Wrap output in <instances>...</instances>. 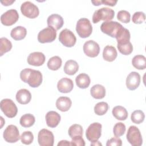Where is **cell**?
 I'll use <instances>...</instances> for the list:
<instances>
[{
	"label": "cell",
	"instance_id": "cell-1",
	"mask_svg": "<svg viewBox=\"0 0 146 146\" xmlns=\"http://www.w3.org/2000/svg\"><path fill=\"white\" fill-rule=\"evenodd\" d=\"M21 79L25 83L33 87H39L43 80L42 73L38 71L31 68H25L20 72Z\"/></svg>",
	"mask_w": 146,
	"mask_h": 146
},
{
	"label": "cell",
	"instance_id": "cell-2",
	"mask_svg": "<svg viewBox=\"0 0 146 146\" xmlns=\"http://www.w3.org/2000/svg\"><path fill=\"white\" fill-rule=\"evenodd\" d=\"M124 29V27L116 21H106L100 26L101 31L112 38H116Z\"/></svg>",
	"mask_w": 146,
	"mask_h": 146
},
{
	"label": "cell",
	"instance_id": "cell-3",
	"mask_svg": "<svg viewBox=\"0 0 146 146\" xmlns=\"http://www.w3.org/2000/svg\"><path fill=\"white\" fill-rule=\"evenodd\" d=\"M76 31L80 38H86L90 36L92 32V27L90 20L86 18L79 19L76 23Z\"/></svg>",
	"mask_w": 146,
	"mask_h": 146
},
{
	"label": "cell",
	"instance_id": "cell-4",
	"mask_svg": "<svg viewBox=\"0 0 146 146\" xmlns=\"http://www.w3.org/2000/svg\"><path fill=\"white\" fill-rule=\"evenodd\" d=\"M115 11L108 7H102L96 10L92 15V22L97 23L100 21H110L114 18Z\"/></svg>",
	"mask_w": 146,
	"mask_h": 146
},
{
	"label": "cell",
	"instance_id": "cell-5",
	"mask_svg": "<svg viewBox=\"0 0 146 146\" xmlns=\"http://www.w3.org/2000/svg\"><path fill=\"white\" fill-rule=\"evenodd\" d=\"M126 137L128 141L133 146H140L143 144V139L140 131L135 125H131L129 127Z\"/></svg>",
	"mask_w": 146,
	"mask_h": 146
},
{
	"label": "cell",
	"instance_id": "cell-6",
	"mask_svg": "<svg viewBox=\"0 0 146 146\" xmlns=\"http://www.w3.org/2000/svg\"><path fill=\"white\" fill-rule=\"evenodd\" d=\"M1 110L9 118L15 117L18 112V108L14 102L10 99H4L0 103Z\"/></svg>",
	"mask_w": 146,
	"mask_h": 146
},
{
	"label": "cell",
	"instance_id": "cell-7",
	"mask_svg": "<svg viewBox=\"0 0 146 146\" xmlns=\"http://www.w3.org/2000/svg\"><path fill=\"white\" fill-rule=\"evenodd\" d=\"M102 124L98 122L91 124L86 131V136L91 142L98 141L102 135Z\"/></svg>",
	"mask_w": 146,
	"mask_h": 146
},
{
	"label": "cell",
	"instance_id": "cell-8",
	"mask_svg": "<svg viewBox=\"0 0 146 146\" xmlns=\"http://www.w3.org/2000/svg\"><path fill=\"white\" fill-rule=\"evenodd\" d=\"M21 11L24 16L31 19L35 18L39 14L38 6L30 1H26L21 5Z\"/></svg>",
	"mask_w": 146,
	"mask_h": 146
},
{
	"label": "cell",
	"instance_id": "cell-9",
	"mask_svg": "<svg viewBox=\"0 0 146 146\" xmlns=\"http://www.w3.org/2000/svg\"><path fill=\"white\" fill-rule=\"evenodd\" d=\"M59 40L64 46L71 47L75 44L76 38L74 34L71 30L65 29L60 33Z\"/></svg>",
	"mask_w": 146,
	"mask_h": 146
},
{
	"label": "cell",
	"instance_id": "cell-10",
	"mask_svg": "<svg viewBox=\"0 0 146 146\" xmlns=\"http://www.w3.org/2000/svg\"><path fill=\"white\" fill-rule=\"evenodd\" d=\"M56 37V31L51 27H47L40 31L38 34V40L41 43L53 42Z\"/></svg>",
	"mask_w": 146,
	"mask_h": 146
},
{
	"label": "cell",
	"instance_id": "cell-11",
	"mask_svg": "<svg viewBox=\"0 0 146 146\" xmlns=\"http://www.w3.org/2000/svg\"><path fill=\"white\" fill-rule=\"evenodd\" d=\"M38 141L40 146H52L54 143L52 132L47 129H42L38 132Z\"/></svg>",
	"mask_w": 146,
	"mask_h": 146
},
{
	"label": "cell",
	"instance_id": "cell-12",
	"mask_svg": "<svg viewBox=\"0 0 146 146\" xmlns=\"http://www.w3.org/2000/svg\"><path fill=\"white\" fill-rule=\"evenodd\" d=\"M3 136L6 142L10 143L18 141L21 137L18 128L13 124L9 125L6 128L3 132Z\"/></svg>",
	"mask_w": 146,
	"mask_h": 146
},
{
	"label": "cell",
	"instance_id": "cell-13",
	"mask_svg": "<svg viewBox=\"0 0 146 146\" xmlns=\"http://www.w3.org/2000/svg\"><path fill=\"white\" fill-rule=\"evenodd\" d=\"M19 19L18 11L15 9H10L1 16V21L5 26H11L15 23Z\"/></svg>",
	"mask_w": 146,
	"mask_h": 146
},
{
	"label": "cell",
	"instance_id": "cell-14",
	"mask_svg": "<svg viewBox=\"0 0 146 146\" xmlns=\"http://www.w3.org/2000/svg\"><path fill=\"white\" fill-rule=\"evenodd\" d=\"M83 51L84 54L91 58L97 56L100 52V47L98 43L92 40H89L83 44Z\"/></svg>",
	"mask_w": 146,
	"mask_h": 146
},
{
	"label": "cell",
	"instance_id": "cell-15",
	"mask_svg": "<svg viewBox=\"0 0 146 146\" xmlns=\"http://www.w3.org/2000/svg\"><path fill=\"white\" fill-rule=\"evenodd\" d=\"M140 83V75L135 71H132L128 74L126 79V86L129 90H136Z\"/></svg>",
	"mask_w": 146,
	"mask_h": 146
},
{
	"label": "cell",
	"instance_id": "cell-16",
	"mask_svg": "<svg viewBox=\"0 0 146 146\" xmlns=\"http://www.w3.org/2000/svg\"><path fill=\"white\" fill-rule=\"evenodd\" d=\"M45 55L41 52H34L27 57V63L31 66H40L45 62Z\"/></svg>",
	"mask_w": 146,
	"mask_h": 146
},
{
	"label": "cell",
	"instance_id": "cell-17",
	"mask_svg": "<svg viewBox=\"0 0 146 146\" xmlns=\"http://www.w3.org/2000/svg\"><path fill=\"white\" fill-rule=\"evenodd\" d=\"M47 23L48 27H51L56 31L59 30L63 26L64 21L60 15L53 14L48 17Z\"/></svg>",
	"mask_w": 146,
	"mask_h": 146
},
{
	"label": "cell",
	"instance_id": "cell-18",
	"mask_svg": "<svg viewBox=\"0 0 146 146\" xmlns=\"http://www.w3.org/2000/svg\"><path fill=\"white\" fill-rule=\"evenodd\" d=\"M45 119L48 127L50 128H55L59 124L61 117L58 112L54 111H50L46 113Z\"/></svg>",
	"mask_w": 146,
	"mask_h": 146
},
{
	"label": "cell",
	"instance_id": "cell-19",
	"mask_svg": "<svg viewBox=\"0 0 146 146\" xmlns=\"http://www.w3.org/2000/svg\"><path fill=\"white\" fill-rule=\"evenodd\" d=\"M57 88L58 91L62 93H68L73 89L74 83L71 79L63 78L58 82Z\"/></svg>",
	"mask_w": 146,
	"mask_h": 146
},
{
	"label": "cell",
	"instance_id": "cell-20",
	"mask_svg": "<svg viewBox=\"0 0 146 146\" xmlns=\"http://www.w3.org/2000/svg\"><path fill=\"white\" fill-rule=\"evenodd\" d=\"M16 100L21 104H26L29 103L31 99V94L30 92L26 89H21L16 94Z\"/></svg>",
	"mask_w": 146,
	"mask_h": 146
},
{
	"label": "cell",
	"instance_id": "cell-21",
	"mask_svg": "<svg viewBox=\"0 0 146 146\" xmlns=\"http://www.w3.org/2000/svg\"><path fill=\"white\" fill-rule=\"evenodd\" d=\"M72 105L70 98L66 96H60L56 101V108L62 112H66L69 110Z\"/></svg>",
	"mask_w": 146,
	"mask_h": 146
},
{
	"label": "cell",
	"instance_id": "cell-22",
	"mask_svg": "<svg viewBox=\"0 0 146 146\" xmlns=\"http://www.w3.org/2000/svg\"><path fill=\"white\" fill-rule=\"evenodd\" d=\"M117 56V52L115 47L112 46H106L103 51V58L107 62L113 61Z\"/></svg>",
	"mask_w": 146,
	"mask_h": 146
},
{
	"label": "cell",
	"instance_id": "cell-23",
	"mask_svg": "<svg viewBox=\"0 0 146 146\" xmlns=\"http://www.w3.org/2000/svg\"><path fill=\"white\" fill-rule=\"evenodd\" d=\"M90 94L96 99H103L106 95L105 87L101 84H95L91 88Z\"/></svg>",
	"mask_w": 146,
	"mask_h": 146
},
{
	"label": "cell",
	"instance_id": "cell-24",
	"mask_svg": "<svg viewBox=\"0 0 146 146\" xmlns=\"http://www.w3.org/2000/svg\"><path fill=\"white\" fill-rule=\"evenodd\" d=\"M27 34V30L23 26H17L13 29L10 33V35L15 40H20L24 39Z\"/></svg>",
	"mask_w": 146,
	"mask_h": 146
},
{
	"label": "cell",
	"instance_id": "cell-25",
	"mask_svg": "<svg viewBox=\"0 0 146 146\" xmlns=\"http://www.w3.org/2000/svg\"><path fill=\"white\" fill-rule=\"evenodd\" d=\"M75 82L78 87L80 88L84 89L90 86L91 80L90 76L87 74L85 73H82L76 77Z\"/></svg>",
	"mask_w": 146,
	"mask_h": 146
},
{
	"label": "cell",
	"instance_id": "cell-26",
	"mask_svg": "<svg viewBox=\"0 0 146 146\" xmlns=\"http://www.w3.org/2000/svg\"><path fill=\"white\" fill-rule=\"evenodd\" d=\"M63 70L66 74L73 75L78 71L79 65L75 60H68L65 63Z\"/></svg>",
	"mask_w": 146,
	"mask_h": 146
},
{
	"label": "cell",
	"instance_id": "cell-27",
	"mask_svg": "<svg viewBox=\"0 0 146 146\" xmlns=\"http://www.w3.org/2000/svg\"><path fill=\"white\" fill-rule=\"evenodd\" d=\"M113 116L117 120H125L128 117V112L127 110L121 106L115 107L112 111Z\"/></svg>",
	"mask_w": 146,
	"mask_h": 146
},
{
	"label": "cell",
	"instance_id": "cell-28",
	"mask_svg": "<svg viewBox=\"0 0 146 146\" xmlns=\"http://www.w3.org/2000/svg\"><path fill=\"white\" fill-rule=\"evenodd\" d=\"M133 66L138 70H144L146 68V58L144 55H137L132 60Z\"/></svg>",
	"mask_w": 146,
	"mask_h": 146
},
{
	"label": "cell",
	"instance_id": "cell-29",
	"mask_svg": "<svg viewBox=\"0 0 146 146\" xmlns=\"http://www.w3.org/2000/svg\"><path fill=\"white\" fill-rule=\"evenodd\" d=\"M35 121V119L34 115L31 113H26L21 116L19 120V123L21 126L25 128H29L34 125Z\"/></svg>",
	"mask_w": 146,
	"mask_h": 146
},
{
	"label": "cell",
	"instance_id": "cell-30",
	"mask_svg": "<svg viewBox=\"0 0 146 146\" xmlns=\"http://www.w3.org/2000/svg\"><path fill=\"white\" fill-rule=\"evenodd\" d=\"M130 33L129 30L124 27L121 31L116 37L117 44H123L127 43L130 40Z\"/></svg>",
	"mask_w": 146,
	"mask_h": 146
},
{
	"label": "cell",
	"instance_id": "cell-31",
	"mask_svg": "<svg viewBox=\"0 0 146 146\" xmlns=\"http://www.w3.org/2000/svg\"><path fill=\"white\" fill-rule=\"evenodd\" d=\"M62 63V59L58 56H54L48 60L47 62V67L51 70L56 71L60 68Z\"/></svg>",
	"mask_w": 146,
	"mask_h": 146
},
{
	"label": "cell",
	"instance_id": "cell-32",
	"mask_svg": "<svg viewBox=\"0 0 146 146\" xmlns=\"http://www.w3.org/2000/svg\"><path fill=\"white\" fill-rule=\"evenodd\" d=\"M11 48L12 43L8 39L4 37L0 39V56L10 51Z\"/></svg>",
	"mask_w": 146,
	"mask_h": 146
},
{
	"label": "cell",
	"instance_id": "cell-33",
	"mask_svg": "<svg viewBox=\"0 0 146 146\" xmlns=\"http://www.w3.org/2000/svg\"><path fill=\"white\" fill-rule=\"evenodd\" d=\"M83 131V130L82 127L80 125L75 124L70 127L68 131V133L70 137L72 139L75 136H82Z\"/></svg>",
	"mask_w": 146,
	"mask_h": 146
},
{
	"label": "cell",
	"instance_id": "cell-34",
	"mask_svg": "<svg viewBox=\"0 0 146 146\" xmlns=\"http://www.w3.org/2000/svg\"><path fill=\"white\" fill-rule=\"evenodd\" d=\"M108 110V104L104 102L98 103L94 107L95 113L99 116L104 115Z\"/></svg>",
	"mask_w": 146,
	"mask_h": 146
},
{
	"label": "cell",
	"instance_id": "cell-35",
	"mask_svg": "<svg viewBox=\"0 0 146 146\" xmlns=\"http://www.w3.org/2000/svg\"><path fill=\"white\" fill-rule=\"evenodd\" d=\"M131 119L133 123L139 124L144 120L145 115L142 111L136 110L132 113Z\"/></svg>",
	"mask_w": 146,
	"mask_h": 146
},
{
	"label": "cell",
	"instance_id": "cell-36",
	"mask_svg": "<svg viewBox=\"0 0 146 146\" xmlns=\"http://www.w3.org/2000/svg\"><path fill=\"white\" fill-rule=\"evenodd\" d=\"M117 47L119 51V52L125 55H129L132 53L133 51V46L132 43L129 42L127 43L123 44H117Z\"/></svg>",
	"mask_w": 146,
	"mask_h": 146
},
{
	"label": "cell",
	"instance_id": "cell-37",
	"mask_svg": "<svg viewBox=\"0 0 146 146\" xmlns=\"http://www.w3.org/2000/svg\"><path fill=\"white\" fill-rule=\"evenodd\" d=\"M126 127L124 123L119 122L115 124L113 128V132L116 137H120L123 135L125 132Z\"/></svg>",
	"mask_w": 146,
	"mask_h": 146
},
{
	"label": "cell",
	"instance_id": "cell-38",
	"mask_svg": "<svg viewBox=\"0 0 146 146\" xmlns=\"http://www.w3.org/2000/svg\"><path fill=\"white\" fill-rule=\"evenodd\" d=\"M20 139L23 144L29 145L33 141L34 135L30 131H25L22 133Z\"/></svg>",
	"mask_w": 146,
	"mask_h": 146
},
{
	"label": "cell",
	"instance_id": "cell-39",
	"mask_svg": "<svg viewBox=\"0 0 146 146\" xmlns=\"http://www.w3.org/2000/svg\"><path fill=\"white\" fill-rule=\"evenodd\" d=\"M117 18L119 21L123 23H127L130 22L131 14L126 10H120L117 13Z\"/></svg>",
	"mask_w": 146,
	"mask_h": 146
},
{
	"label": "cell",
	"instance_id": "cell-40",
	"mask_svg": "<svg viewBox=\"0 0 146 146\" xmlns=\"http://www.w3.org/2000/svg\"><path fill=\"white\" fill-rule=\"evenodd\" d=\"M145 20V15L143 12L137 11L135 12L132 18V22L135 24H141Z\"/></svg>",
	"mask_w": 146,
	"mask_h": 146
},
{
	"label": "cell",
	"instance_id": "cell-41",
	"mask_svg": "<svg viewBox=\"0 0 146 146\" xmlns=\"http://www.w3.org/2000/svg\"><path fill=\"white\" fill-rule=\"evenodd\" d=\"M71 145L74 146H84L85 141L82 136H75L72 138V140L70 141Z\"/></svg>",
	"mask_w": 146,
	"mask_h": 146
},
{
	"label": "cell",
	"instance_id": "cell-42",
	"mask_svg": "<svg viewBox=\"0 0 146 146\" xmlns=\"http://www.w3.org/2000/svg\"><path fill=\"white\" fill-rule=\"evenodd\" d=\"M121 145H122V141L118 137H113L110 140H108L106 143L107 146H112V145L121 146Z\"/></svg>",
	"mask_w": 146,
	"mask_h": 146
},
{
	"label": "cell",
	"instance_id": "cell-43",
	"mask_svg": "<svg viewBox=\"0 0 146 146\" xmlns=\"http://www.w3.org/2000/svg\"><path fill=\"white\" fill-rule=\"evenodd\" d=\"M101 2H102V3L105 5H108L110 6H114L117 3V1H113V0H102L101 1Z\"/></svg>",
	"mask_w": 146,
	"mask_h": 146
},
{
	"label": "cell",
	"instance_id": "cell-44",
	"mask_svg": "<svg viewBox=\"0 0 146 146\" xmlns=\"http://www.w3.org/2000/svg\"><path fill=\"white\" fill-rule=\"evenodd\" d=\"M58 145H71V143L67 140H61L58 143Z\"/></svg>",
	"mask_w": 146,
	"mask_h": 146
},
{
	"label": "cell",
	"instance_id": "cell-45",
	"mask_svg": "<svg viewBox=\"0 0 146 146\" xmlns=\"http://www.w3.org/2000/svg\"><path fill=\"white\" fill-rule=\"evenodd\" d=\"M15 1H1V3L3 4L4 6H9L11 5L13 3H14Z\"/></svg>",
	"mask_w": 146,
	"mask_h": 146
},
{
	"label": "cell",
	"instance_id": "cell-46",
	"mask_svg": "<svg viewBox=\"0 0 146 146\" xmlns=\"http://www.w3.org/2000/svg\"><path fill=\"white\" fill-rule=\"evenodd\" d=\"M91 2L94 6H99L100 4H102L101 1H92Z\"/></svg>",
	"mask_w": 146,
	"mask_h": 146
},
{
	"label": "cell",
	"instance_id": "cell-47",
	"mask_svg": "<svg viewBox=\"0 0 146 146\" xmlns=\"http://www.w3.org/2000/svg\"><path fill=\"white\" fill-rule=\"evenodd\" d=\"M91 145H102V144L99 141H96L91 142Z\"/></svg>",
	"mask_w": 146,
	"mask_h": 146
}]
</instances>
